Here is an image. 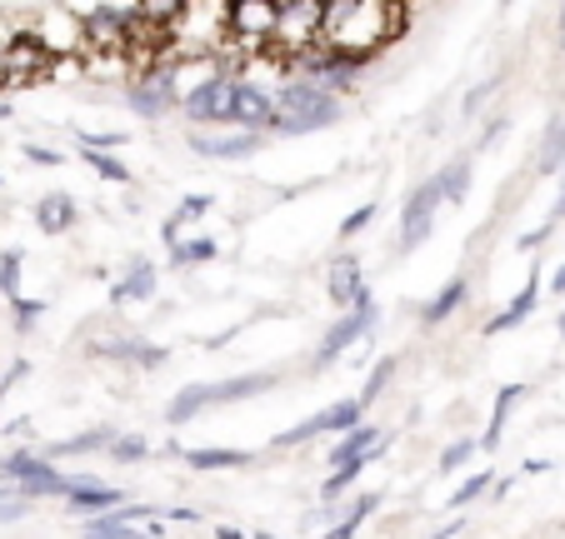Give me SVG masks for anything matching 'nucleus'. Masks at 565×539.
Segmentation results:
<instances>
[{"label":"nucleus","instance_id":"33","mask_svg":"<svg viewBox=\"0 0 565 539\" xmlns=\"http://www.w3.org/2000/svg\"><path fill=\"white\" fill-rule=\"evenodd\" d=\"M15 280H21V250H11L6 260H0V285L15 290Z\"/></svg>","mask_w":565,"mask_h":539},{"label":"nucleus","instance_id":"27","mask_svg":"<svg viewBox=\"0 0 565 539\" xmlns=\"http://www.w3.org/2000/svg\"><path fill=\"white\" fill-rule=\"evenodd\" d=\"M486 489H491V470H480V475H470L466 479V485H460L456 489V495H450V505H470V499H480V495H486Z\"/></svg>","mask_w":565,"mask_h":539},{"label":"nucleus","instance_id":"20","mask_svg":"<svg viewBox=\"0 0 565 539\" xmlns=\"http://www.w3.org/2000/svg\"><path fill=\"white\" fill-rule=\"evenodd\" d=\"M521 390H525V385H505V390L495 395V414H491V430H486V450H495V444H501V424H505V414H511V405L521 400Z\"/></svg>","mask_w":565,"mask_h":539},{"label":"nucleus","instance_id":"16","mask_svg":"<svg viewBox=\"0 0 565 539\" xmlns=\"http://www.w3.org/2000/svg\"><path fill=\"white\" fill-rule=\"evenodd\" d=\"M436 191H440V201H450V205L466 201V191H470V160H456L450 170H440V175H436Z\"/></svg>","mask_w":565,"mask_h":539},{"label":"nucleus","instance_id":"40","mask_svg":"<svg viewBox=\"0 0 565 539\" xmlns=\"http://www.w3.org/2000/svg\"><path fill=\"white\" fill-rule=\"evenodd\" d=\"M551 285H555V295H565V265H561V270H555V280H551Z\"/></svg>","mask_w":565,"mask_h":539},{"label":"nucleus","instance_id":"12","mask_svg":"<svg viewBox=\"0 0 565 539\" xmlns=\"http://www.w3.org/2000/svg\"><path fill=\"white\" fill-rule=\"evenodd\" d=\"M181 460L195 470H246L250 465L246 450H181Z\"/></svg>","mask_w":565,"mask_h":539},{"label":"nucleus","instance_id":"17","mask_svg":"<svg viewBox=\"0 0 565 539\" xmlns=\"http://www.w3.org/2000/svg\"><path fill=\"white\" fill-rule=\"evenodd\" d=\"M35 220H41V230L61 235V230H71V225H75V205L65 201V195H51V201H41V211H35Z\"/></svg>","mask_w":565,"mask_h":539},{"label":"nucleus","instance_id":"19","mask_svg":"<svg viewBox=\"0 0 565 539\" xmlns=\"http://www.w3.org/2000/svg\"><path fill=\"white\" fill-rule=\"evenodd\" d=\"M565 165V116L551 120V130H545V150H541V170L551 175V170Z\"/></svg>","mask_w":565,"mask_h":539},{"label":"nucleus","instance_id":"7","mask_svg":"<svg viewBox=\"0 0 565 539\" xmlns=\"http://www.w3.org/2000/svg\"><path fill=\"white\" fill-rule=\"evenodd\" d=\"M375 450H385V434L375 430V424H355V430H345V440L335 444L331 465L335 470H341V465H371Z\"/></svg>","mask_w":565,"mask_h":539},{"label":"nucleus","instance_id":"9","mask_svg":"<svg viewBox=\"0 0 565 539\" xmlns=\"http://www.w3.org/2000/svg\"><path fill=\"white\" fill-rule=\"evenodd\" d=\"M260 145V136H250V130H241V136H225V140H211V136H191V150L205 160H241L250 155V150Z\"/></svg>","mask_w":565,"mask_h":539},{"label":"nucleus","instance_id":"28","mask_svg":"<svg viewBox=\"0 0 565 539\" xmlns=\"http://www.w3.org/2000/svg\"><path fill=\"white\" fill-rule=\"evenodd\" d=\"M175 265H195V260H215V240H191V245H175L171 255Z\"/></svg>","mask_w":565,"mask_h":539},{"label":"nucleus","instance_id":"11","mask_svg":"<svg viewBox=\"0 0 565 539\" xmlns=\"http://www.w3.org/2000/svg\"><path fill=\"white\" fill-rule=\"evenodd\" d=\"M120 505H126V495L106 485H81L71 495V515H100V509H120Z\"/></svg>","mask_w":565,"mask_h":539},{"label":"nucleus","instance_id":"4","mask_svg":"<svg viewBox=\"0 0 565 539\" xmlns=\"http://www.w3.org/2000/svg\"><path fill=\"white\" fill-rule=\"evenodd\" d=\"M436 205H440V191H436V180H426L416 195L406 201V211H401V255H411V250H420L426 245V235H430V220H436Z\"/></svg>","mask_w":565,"mask_h":539},{"label":"nucleus","instance_id":"10","mask_svg":"<svg viewBox=\"0 0 565 539\" xmlns=\"http://www.w3.org/2000/svg\"><path fill=\"white\" fill-rule=\"evenodd\" d=\"M535 295H541V280L531 276V280H525V290H521V295H515L511 305H505L501 315L491 320V325H486V335H505V330H511V325H521V320L535 310Z\"/></svg>","mask_w":565,"mask_h":539},{"label":"nucleus","instance_id":"25","mask_svg":"<svg viewBox=\"0 0 565 539\" xmlns=\"http://www.w3.org/2000/svg\"><path fill=\"white\" fill-rule=\"evenodd\" d=\"M86 539H150V535H136L130 525H116V519H90L86 525Z\"/></svg>","mask_w":565,"mask_h":539},{"label":"nucleus","instance_id":"23","mask_svg":"<svg viewBox=\"0 0 565 539\" xmlns=\"http://www.w3.org/2000/svg\"><path fill=\"white\" fill-rule=\"evenodd\" d=\"M45 470H51V465H41L35 455H25V450H21V455H11L6 465H0V475H6V479H21V485H25V479L45 475Z\"/></svg>","mask_w":565,"mask_h":539},{"label":"nucleus","instance_id":"8","mask_svg":"<svg viewBox=\"0 0 565 539\" xmlns=\"http://www.w3.org/2000/svg\"><path fill=\"white\" fill-rule=\"evenodd\" d=\"M326 290H331V305H355V295L365 290L361 260H355V255H341V260H331V276H326Z\"/></svg>","mask_w":565,"mask_h":539},{"label":"nucleus","instance_id":"3","mask_svg":"<svg viewBox=\"0 0 565 539\" xmlns=\"http://www.w3.org/2000/svg\"><path fill=\"white\" fill-rule=\"evenodd\" d=\"M371 320H375V310H371V290H361V295H355V305H351V315L335 320L331 335H326V345L316 349V370H326L331 359H341V355H345V345H351V339H361L365 330H371Z\"/></svg>","mask_w":565,"mask_h":539},{"label":"nucleus","instance_id":"42","mask_svg":"<svg viewBox=\"0 0 565 539\" xmlns=\"http://www.w3.org/2000/svg\"><path fill=\"white\" fill-rule=\"evenodd\" d=\"M561 335H565V310H561Z\"/></svg>","mask_w":565,"mask_h":539},{"label":"nucleus","instance_id":"2","mask_svg":"<svg viewBox=\"0 0 565 539\" xmlns=\"http://www.w3.org/2000/svg\"><path fill=\"white\" fill-rule=\"evenodd\" d=\"M231 100H235V80L215 71L211 80H201L195 90L181 96V110L195 126H231Z\"/></svg>","mask_w":565,"mask_h":539},{"label":"nucleus","instance_id":"34","mask_svg":"<svg viewBox=\"0 0 565 539\" xmlns=\"http://www.w3.org/2000/svg\"><path fill=\"white\" fill-rule=\"evenodd\" d=\"M25 509H31L25 499H0V525H6V519H21Z\"/></svg>","mask_w":565,"mask_h":539},{"label":"nucleus","instance_id":"29","mask_svg":"<svg viewBox=\"0 0 565 539\" xmlns=\"http://www.w3.org/2000/svg\"><path fill=\"white\" fill-rule=\"evenodd\" d=\"M476 450H480L476 440H456V444H450V450H446V455H440V475H450V470H460L470 455H476Z\"/></svg>","mask_w":565,"mask_h":539},{"label":"nucleus","instance_id":"36","mask_svg":"<svg viewBox=\"0 0 565 539\" xmlns=\"http://www.w3.org/2000/svg\"><path fill=\"white\" fill-rule=\"evenodd\" d=\"M205 211H211V195H191V201L181 205V220L185 215H205Z\"/></svg>","mask_w":565,"mask_h":539},{"label":"nucleus","instance_id":"26","mask_svg":"<svg viewBox=\"0 0 565 539\" xmlns=\"http://www.w3.org/2000/svg\"><path fill=\"white\" fill-rule=\"evenodd\" d=\"M110 455H116L120 465H136V460L150 455V444L140 440V434H126V440H110Z\"/></svg>","mask_w":565,"mask_h":539},{"label":"nucleus","instance_id":"41","mask_svg":"<svg viewBox=\"0 0 565 539\" xmlns=\"http://www.w3.org/2000/svg\"><path fill=\"white\" fill-rule=\"evenodd\" d=\"M561 45H565V11H561Z\"/></svg>","mask_w":565,"mask_h":539},{"label":"nucleus","instance_id":"35","mask_svg":"<svg viewBox=\"0 0 565 539\" xmlns=\"http://www.w3.org/2000/svg\"><path fill=\"white\" fill-rule=\"evenodd\" d=\"M160 515H166V519H181V525H201V519H205L201 509H185V505L181 509H160Z\"/></svg>","mask_w":565,"mask_h":539},{"label":"nucleus","instance_id":"14","mask_svg":"<svg viewBox=\"0 0 565 539\" xmlns=\"http://www.w3.org/2000/svg\"><path fill=\"white\" fill-rule=\"evenodd\" d=\"M270 390V375H241V380H225L211 390V405H231V400H250V395Z\"/></svg>","mask_w":565,"mask_h":539},{"label":"nucleus","instance_id":"21","mask_svg":"<svg viewBox=\"0 0 565 539\" xmlns=\"http://www.w3.org/2000/svg\"><path fill=\"white\" fill-rule=\"evenodd\" d=\"M375 505H381V495H361V499H355V509H351V519H341V525H335V529H331V535H326V539H351L355 529H361L365 519L375 515Z\"/></svg>","mask_w":565,"mask_h":539},{"label":"nucleus","instance_id":"31","mask_svg":"<svg viewBox=\"0 0 565 539\" xmlns=\"http://www.w3.org/2000/svg\"><path fill=\"white\" fill-rule=\"evenodd\" d=\"M361 470H365V465H341V470H335L331 479H326V489H320V495H326V499H335V495H341L345 485H351L355 475H361Z\"/></svg>","mask_w":565,"mask_h":539},{"label":"nucleus","instance_id":"30","mask_svg":"<svg viewBox=\"0 0 565 539\" xmlns=\"http://www.w3.org/2000/svg\"><path fill=\"white\" fill-rule=\"evenodd\" d=\"M81 155H86L90 165H96L106 180H116V185H130V170L120 165V160H110V155H90V150H81Z\"/></svg>","mask_w":565,"mask_h":539},{"label":"nucleus","instance_id":"15","mask_svg":"<svg viewBox=\"0 0 565 539\" xmlns=\"http://www.w3.org/2000/svg\"><path fill=\"white\" fill-rule=\"evenodd\" d=\"M205 405H211V385H191V390H181L171 400V410H166V424H185L191 414H201Z\"/></svg>","mask_w":565,"mask_h":539},{"label":"nucleus","instance_id":"32","mask_svg":"<svg viewBox=\"0 0 565 539\" xmlns=\"http://www.w3.org/2000/svg\"><path fill=\"white\" fill-rule=\"evenodd\" d=\"M371 220H375V205H371V201H365V205H361V211H351V215H345L341 235H345V240H351V235H361V230H365V225H371Z\"/></svg>","mask_w":565,"mask_h":539},{"label":"nucleus","instance_id":"5","mask_svg":"<svg viewBox=\"0 0 565 539\" xmlns=\"http://www.w3.org/2000/svg\"><path fill=\"white\" fill-rule=\"evenodd\" d=\"M355 420H361V405H355V400H341V405H331V410L310 414V420L296 424V430H286L276 444L286 450V444H306V440H316V434H345V430H355Z\"/></svg>","mask_w":565,"mask_h":539},{"label":"nucleus","instance_id":"22","mask_svg":"<svg viewBox=\"0 0 565 539\" xmlns=\"http://www.w3.org/2000/svg\"><path fill=\"white\" fill-rule=\"evenodd\" d=\"M150 290H156V270H150V265H136V276H130L126 285H116V305H126V300H146Z\"/></svg>","mask_w":565,"mask_h":539},{"label":"nucleus","instance_id":"37","mask_svg":"<svg viewBox=\"0 0 565 539\" xmlns=\"http://www.w3.org/2000/svg\"><path fill=\"white\" fill-rule=\"evenodd\" d=\"M25 155H31L35 165H55V160H61V155H51V150H41V145H31V150H25Z\"/></svg>","mask_w":565,"mask_h":539},{"label":"nucleus","instance_id":"13","mask_svg":"<svg viewBox=\"0 0 565 539\" xmlns=\"http://www.w3.org/2000/svg\"><path fill=\"white\" fill-rule=\"evenodd\" d=\"M110 440L116 434L110 430H86V434H71V440H61V444H51L45 455L51 460H71V455H90V450H110Z\"/></svg>","mask_w":565,"mask_h":539},{"label":"nucleus","instance_id":"24","mask_svg":"<svg viewBox=\"0 0 565 539\" xmlns=\"http://www.w3.org/2000/svg\"><path fill=\"white\" fill-rule=\"evenodd\" d=\"M391 375H395V359H381V365H375V370H371V380H365V395H361V400H355V405H361V410H365V405H375V400H381V390H385V385H391Z\"/></svg>","mask_w":565,"mask_h":539},{"label":"nucleus","instance_id":"43","mask_svg":"<svg viewBox=\"0 0 565 539\" xmlns=\"http://www.w3.org/2000/svg\"><path fill=\"white\" fill-rule=\"evenodd\" d=\"M256 539H276V535H256Z\"/></svg>","mask_w":565,"mask_h":539},{"label":"nucleus","instance_id":"1","mask_svg":"<svg viewBox=\"0 0 565 539\" xmlns=\"http://www.w3.org/2000/svg\"><path fill=\"white\" fill-rule=\"evenodd\" d=\"M411 6H381V0H331L320 21V55L335 65H361L395 35H406Z\"/></svg>","mask_w":565,"mask_h":539},{"label":"nucleus","instance_id":"6","mask_svg":"<svg viewBox=\"0 0 565 539\" xmlns=\"http://www.w3.org/2000/svg\"><path fill=\"white\" fill-rule=\"evenodd\" d=\"M231 126H246L250 136H260L266 126H276V100L260 85L235 80V100H231Z\"/></svg>","mask_w":565,"mask_h":539},{"label":"nucleus","instance_id":"18","mask_svg":"<svg viewBox=\"0 0 565 539\" xmlns=\"http://www.w3.org/2000/svg\"><path fill=\"white\" fill-rule=\"evenodd\" d=\"M460 300H466V280L456 276V280H450V285L440 290V295L426 305V325H440V320H446V315H456V310H460Z\"/></svg>","mask_w":565,"mask_h":539},{"label":"nucleus","instance_id":"38","mask_svg":"<svg viewBox=\"0 0 565 539\" xmlns=\"http://www.w3.org/2000/svg\"><path fill=\"white\" fill-rule=\"evenodd\" d=\"M15 305H21V310H15V315H21V325H31V320H35V305H31V300H15Z\"/></svg>","mask_w":565,"mask_h":539},{"label":"nucleus","instance_id":"39","mask_svg":"<svg viewBox=\"0 0 565 539\" xmlns=\"http://www.w3.org/2000/svg\"><path fill=\"white\" fill-rule=\"evenodd\" d=\"M215 539H246V535H241V529H231V525H221V529H215Z\"/></svg>","mask_w":565,"mask_h":539}]
</instances>
